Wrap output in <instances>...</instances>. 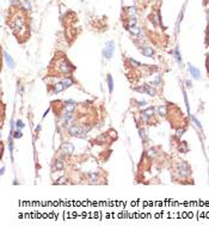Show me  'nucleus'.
Returning a JSON list of instances; mask_svg holds the SVG:
<instances>
[{
	"instance_id": "obj_10",
	"label": "nucleus",
	"mask_w": 209,
	"mask_h": 233,
	"mask_svg": "<svg viewBox=\"0 0 209 233\" xmlns=\"http://www.w3.org/2000/svg\"><path fill=\"white\" fill-rule=\"evenodd\" d=\"M55 167H56V170H62L63 169V161L62 160H57L56 164H55Z\"/></svg>"
},
{
	"instance_id": "obj_4",
	"label": "nucleus",
	"mask_w": 209,
	"mask_h": 233,
	"mask_svg": "<svg viewBox=\"0 0 209 233\" xmlns=\"http://www.w3.org/2000/svg\"><path fill=\"white\" fill-rule=\"evenodd\" d=\"M141 53H142L145 56H148V57H153V55H154V50L152 49L151 47H145L144 49H141Z\"/></svg>"
},
{
	"instance_id": "obj_12",
	"label": "nucleus",
	"mask_w": 209,
	"mask_h": 233,
	"mask_svg": "<svg viewBox=\"0 0 209 233\" xmlns=\"http://www.w3.org/2000/svg\"><path fill=\"white\" fill-rule=\"evenodd\" d=\"M108 84H109V90H110V93L112 92V86H114V84H112V79H111V75H108Z\"/></svg>"
},
{
	"instance_id": "obj_14",
	"label": "nucleus",
	"mask_w": 209,
	"mask_h": 233,
	"mask_svg": "<svg viewBox=\"0 0 209 233\" xmlns=\"http://www.w3.org/2000/svg\"><path fill=\"white\" fill-rule=\"evenodd\" d=\"M135 24H136V19H135V18H133V17H131V18H130V19H129V25H130V26H134Z\"/></svg>"
},
{
	"instance_id": "obj_1",
	"label": "nucleus",
	"mask_w": 209,
	"mask_h": 233,
	"mask_svg": "<svg viewBox=\"0 0 209 233\" xmlns=\"http://www.w3.org/2000/svg\"><path fill=\"white\" fill-rule=\"evenodd\" d=\"M25 22H26V18H25L24 12H22V11H18L11 18L10 25L12 28V31H13L15 36L17 37V40L19 42H24L29 37V28H26Z\"/></svg>"
},
{
	"instance_id": "obj_5",
	"label": "nucleus",
	"mask_w": 209,
	"mask_h": 233,
	"mask_svg": "<svg viewBox=\"0 0 209 233\" xmlns=\"http://www.w3.org/2000/svg\"><path fill=\"white\" fill-rule=\"evenodd\" d=\"M62 84H63V86L67 89V87H69V86H72V85L74 84V79H73L72 77H66L65 79L62 80Z\"/></svg>"
},
{
	"instance_id": "obj_11",
	"label": "nucleus",
	"mask_w": 209,
	"mask_h": 233,
	"mask_svg": "<svg viewBox=\"0 0 209 233\" xmlns=\"http://www.w3.org/2000/svg\"><path fill=\"white\" fill-rule=\"evenodd\" d=\"M158 111H159V115H163V116H165V115H166V106H165V105H163V106H159V108H158Z\"/></svg>"
},
{
	"instance_id": "obj_16",
	"label": "nucleus",
	"mask_w": 209,
	"mask_h": 233,
	"mask_svg": "<svg viewBox=\"0 0 209 233\" xmlns=\"http://www.w3.org/2000/svg\"><path fill=\"white\" fill-rule=\"evenodd\" d=\"M17 127H18V128H23V127H24V124H23V122H22V121H17Z\"/></svg>"
},
{
	"instance_id": "obj_9",
	"label": "nucleus",
	"mask_w": 209,
	"mask_h": 233,
	"mask_svg": "<svg viewBox=\"0 0 209 233\" xmlns=\"http://www.w3.org/2000/svg\"><path fill=\"white\" fill-rule=\"evenodd\" d=\"M124 10H125V12H127L128 15H130V16H133V15H135V13H136V9H135L134 6H130V7H125Z\"/></svg>"
},
{
	"instance_id": "obj_13",
	"label": "nucleus",
	"mask_w": 209,
	"mask_h": 233,
	"mask_svg": "<svg viewBox=\"0 0 209 233\" xmlns=\"http://www.w3.org/2000/svg\"><path fill=\"white\" fill-rule=\"evenodd\" d=\"M190 72H191V73L194 74L195 78H199V73L197 72V70H195V68L192 67V66H190Z\"/></svg>"
},
{
	"instance_id": "obj_8",
	"label": "nucleus",
	"mask_w": 209,
	"mask_h": 233,
	"mask_svg": "<svg viewBox=\"0 0 209 233\" xmlns=\"http://www.w3.org/2000/svg\"><path fill=\"white\" fill-rule=\"evenodd\" d=\"M130 32L131 34H134V35H140L141 34V30H140V28H137V26H130Z\"/></svg>"
},
{
	"instance_id": "obj_3",
	"label": "nucleus",
	"mask_w": 209,
	"mask_h": 233,
	"mask_svg": "<svg viewBox=\"0 0 209 233\" xmlns=\"http://www.w3.org/2000/svg\"><path fill=\"white\" fill-rule=\"evenodd\" d=\"M61 149H62V152H63V153L72 154L73 152H74V146H73L72 144H69V142H66V144H62V146H61Z\"/></svg>"
},
{
	"instance_id": "obj_6",
	"label": "nucleus",
	"mask_w": 209,
	"mask_h": 233,
	"mask_svg": "<svg viewBox=\"0 0 209 233\" xmlns=\"http://www.w3.org/2000/svg\"><path fill=\"white\" fill-rule=\"evenodd\" d=\"M53 92L54 93H57V92H61L62 90L65 89V86H63V84L62 83H59V84H55V85H53Z\"/></svg>"
},
{
	"instance_id": "obj_2",
	"label": "nucleus",
	"mask_w": 209,
	"mask_h": 233,
	"mask_svg": "<svg viewBox=\"0 0 209 233\" xmlns=\"http://www.w3.org/2000/svg\"><path fill=\"white\" fill-rule=\"evenodd\" d=\"M114 50H115L114 42H108V43H106V45H105L104 50H103V55H104V57H106V59H110V57L112 56V54H114Z\"/></svg>"
},
{
	"instance_id": "obj_7",
	"label": "nucleus",
	"mask_w": 209,
	"mask_h": 233,
	"mask_svg": "<svg viewBox=\"0 0 209 233\" xmlns=\"http://www.w3.org/2000/svg\"><path fill=\"white\" fill-rule=\"evenodd\" d=\"M4 56H5V59H6V62H7V65L10 66L11 68H13V67H15V62L12 61V59H11V56H10V55H7L6 53H4Z\"/></svg>"
},
{
	"instance_id": "obj_15",
	"label": "nucleus",
	"mask_w": 209,
	"mask_h": 233,
	"mask_svg": "<svg viewBox=\"0 0 209 233\" xmlns=\"http://www.w3.org/2000/svg\"><path fill=\"white\" fill-rule=\"evenodd\" d=\"M15 138L16 139H18V138H22V133H20V130H17L15 133Z\"/></svg>"
}]
</instances>
